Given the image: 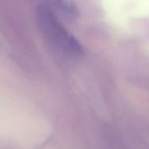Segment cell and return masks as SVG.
<instances>
[{
  "instance_id": "6da1fadb",
  "label": "cell",
  "mask_w": 149,
  "mask_h": 149,
  "mask_svg": "<svg viewBox=\"0 0 149 149\" xmlns=\"http://www.w3.org/2000/svg\"><path fill=\"white\" fill-rule=\"evenodd\" d=\"M38 27L50 49L63 58H78L83 53L82 46L65 29L53 10L44 4L36 10Z\"/></svg>"
}]
</instances>
